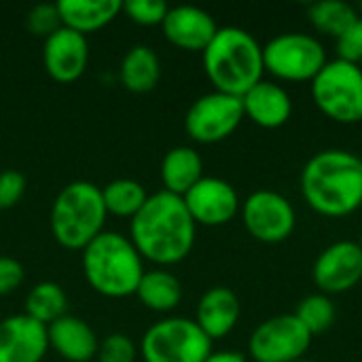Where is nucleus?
<instances>
[{
	"instance_id": "1",
	"label": "nucleus",
	"mask_w": 362,
	"mask_h": 362,
	"mask_svg": "<svg viewBox=\"0 0 362 362\" xmlns=\"http://www.w3.org/2000/svg\"><path fill=\"white\" fill-rule=\"evenodd\" d=\"M197 225L185 199L157 191L129 218V240L142 259L165 267L185 261L195 246Z\"/></svg>"
},
{
	"instance_id": "2",
	"label": "nucleus",
	"mask_w": 362,
	"mask_h": 362,
	"mask_svg": "<svg viewBox=\"0 0 362 362\" xmlns=\"http://www.w3.org/2000/svg\"><path fill=\"white\" fill-rule=\"evenodd\" d=\"M305 204L327 218H344L362 206V159L350 151L327 148L301 170Z\"/></svg>"
},
{
	"instance_id": "3",
	"label": "nucleus",
	"mask_w": 362,
	"mask_h": 362,
	"mask_svg": "<svg viewBox=\"0 0 362 362\" xmlns=\"http://www.w3.org/2000/svg\"><path fill=\"white\" fill-rule=\"evenodd\" d=\"M204 72L214 91L242 98L259 81H263V47L244 28H218L210 45L202 53Z\"/></svg>"
},
{
	"instance_id": "4",
	"label": "nucleus",
	"mask_w": 362,
	"mask_h": 362,
	"mask_svg": "<svg viewBox=\"0 0 362 362\" xmlns=\"http://www.w3.org/2000/svg\"><path fill=\"white\" fill-rule=\"evenodd\" d=\"M144 272V259L132 244L129 235L104 229L83 248L85 280L104 297L123 299L136 295Z\"/></svg>"
},
{
	"instance_id": "5",
	"label": "nucleus",
	"mask_w": 362,
	"mask_h": 362,
	"mask_svg": "<svg viewBox=\"0 0 362 362\" xmlns=\"http://www.w3.org/2000/svg\"><path fill=\"white\" fill-rule=\"evenodd\" d=\"M106 206L102 189L89 180L68 182L51 206V233L68 250H83L106 225Z\"/></svg>"
},
{
	"instance_id": "6",
	"label": "nucleus",
	"mask_w": 362,
	"mask_h": 362,
	"mask_svg": "<svg viewBox=\"0 0 362 362\" xmlns=\"http://www.w3.org/2000/svg\"><path fill=\"white\" fill-rule=\"evenodd\" d=\"M138 352L144 362H206L214 350L193 318L168 316L144 331Z\"/></svg>"
},
{
	"instance_id": "7",
	"label": "nucleus",
	"mask_w": 362,
	"mask_h": 362,
	"mask_svg": "<svg viewBox=\"0 0 362 362\" xmlns=\"http://www.w3.org/2000/svg\"><path fill=\"white\" fill-rule=\"evenodd\" d=\"M312 100L318 110L344 125L362 121V68L344 59H329L312 81Z\"/></svg>"
},
{
	"instance_id": "8",
	"label": "nucleus",
	"mask_w": 362,
	"mask_h": 362,
	"mask_svg": "<svg viewBox=\"0 0 362 362\" xmlns=\"http://www.w3.org/2000/svg\"><path fill=\"white\" fill-rule=\"evenodd\" d=\"M325 45L303 32H284L263 47V68L284 83H312L327 64Z\"/></svg>"
},
{
	"instance_id": "9",
	"label": "nucleus",
	"mask_w": 362,
	"mask_h": 362,
	"mask_svg": "<svg viewBox=\"0 0 362 362\" xmlns=\"http://www.w3.org/2000/svg\"><path fill=\"white\" fill-rule=\"evenodd\" d=\"M312 339L295 314H280L252 331L248 354L255 362H297L305 358Z\"/></svg>"
},
{
	"instance_id": "10",
	"label": "nucleus",
	"mask_w": 362,
	"mask_h": 362,
	"mask_svg": "<svg viewBox=\"0 0 362 362\" xmlns=\"http://www.w3.org/2000/svg\"><path fill=\"white\" fill-rule=\"evenodd\" d=\"M244 119L242 98L210 91L189 106L185 115V129L189 138L199 144H216L229 138Z\"/></svg>"
},
{
	"instance_id": "11",
	"label": "nucleus",
	"mask_w": 362,
	"mask_h": 362,
	"mask_svg": "<svg viewBox=\"0 0 362 362\" xmlns=\"http://www.w3.org/2000/svg\"><path fill=\"white\" fill-rule=\"evenodd\" d=\"M246 231L261 244H280L297 227V212L288 197L276 191H255L240 206Z\"/></svg>"
},
{
	"instance_id": "12",
	"label": "nucleus",
	"mask_w": 362,
	"mask_h": 362,
	"mask_svg": "<svg viewBox=\"0 0 362 362\" xmlns=\"http://www.w3.org/2000/svg\"><path fill=\"white\" fill-rule=\"evenodd\" d=\"M314 284L322 295H341L362 280V250L358 242L341 240L327 246L312 269Z\"/></svg>"
},
{
	"instance_id": "13",
	"label": "nucleus",
	"mask_w": 362,
	"mask_h": 362,
	"mask_svg": "<svg viewBox=\"0 0 362 362\" xmlns=\"http://www.w3.org/2000/svg\"><path fill=\"white\" fill-rule=\"evenodd\" d=\"M185 206L195 225L221 227L235 218L240 212V195L235 187L218 176H204L185 195Z\"/></svg>"
},
{
	"instance_id": "14",
	"label": "nucleus",
	"mask_w": 362,
	"mask_h": 362,
	"mask_svg": "<svg viewBox=\"0 0 362 362\" xmlns=\"http://www.w3.org/2000/svg\"><path fill=\"white\" fill-rule=\"evenodd\" d=\"M89 62L87 36L66 25L57 28L42 42V66L59 83H72L83 76Z\"/></svg>"
},
{
	"instance_id": "15",
	"label": "nucleus",
	"mask_w": 362,
	"mask_h": 362,
	"mask_svg": "<svg viewBox=\"0 0 362 362\" xmlns=\"http://www.w3.org/2000/svg\"><path fill=\"white\" fill-rule=\"evenodd\" d=\"M47 350V327L25 312L0 320V362H42Z\"/></svg>"
},
{
	"instance_id": "16",
	"label": "nucleus",
	"mask_w": 362,
	"mask_h": 362,
	"mask_svg": "<svg viewBox=\"0 0 362 362\" xmlns=\"http://www.w3.org/2000/svg\"><path fill=\"white\" fill-rule=\"evenodd\" d=\"M161 30L163 36L174 47L204 53V49L218 32V25L208 11L193 4H178V6H170L161 23Z\"/></svg>"
},
{
	"instance_id": "17",
	"label": "nucleus",
	"mask_w": 362,
	"mask_h": 362,
	"mask_svg": "<svg viewBox=\"0 0 362 362\" xmlns=\"http://www.w3.org/2000/svg\"><path fill=\"white\" fill-rule=\"evenodd\" d=\"M244 117L263 129H278L288 123L293 115V100L288 91L276 81H259L242 95Z\"/></svg>"
},
{
	"instance_id": "18",
	"label": "nucleus",
	"mask_w": 362,
	"mask_h": 362,
	"mask_svg": "<svg viewBox=\"0 0 362 362\" xmlns=\"http://www.w3.org/2000/svg\"><path fill=\"white\" fill-rule=\"evenodd\" d=\"M49 348H53L64 361L89 362L98 356L100 339L95 331L78 316L66 314L47 327Z\"/></svg>"
},
{
	"instance_id": "19",
	"label": "nucleus",
	"mask_w": 362,
	"mask_h": 362,
	"mask_svg": "<svg viewBox=\"0 0 362 362\" xmlns=\"http://www.w3.org/2000/svg\"><path fill=\"white\" fill-rule=\"evenodd\" d=\"M240 320V299L227 286L208 288L195 312V322L214 341L227 337Z\"/></svg>"
},
{
	"instance_id": "20",
	"label": "nucleus",
	"mask_w": 362,
	"mask_h": 362,
	"mask_svg": "<svg viewBox=\"0 0 362 362\" xmlns=\"http://www.w3.org/2000/svg\"><path fill=\"white\" fill-rule=\"evenodd\" d=\"M62 25L81 34L95 32L108 25L121 11V0H59L57 2Z\"/></svg>"
},
{
	"instance_id": "21",
	"label": "nucleus",
	"mask_w": 362,
	"mask_h": 362,
	"mask_svg": "<svg viewBox=\"0 0 362 362\" xmlns=\"http://www.w3.org/2000/svg\"><path fill=\"white\" fill-rule=\"evenodd\" d=\"M163 191L182 197L204 178V159L193 146H174L161 159Z\"/></svg>"
},
{
	"instance_id": "22",
	"label": "nucleus",
	"mask_w": 362,
	"mask_h": 362,
	"mask_svg": "<svg viewBox=\"0 0 362 362\" xmlns=\"http://www.w3.org/2000/svg\"><path fill=\"white\" fill-rule=\"evenodd\" d=\"M119 78L125 89L134 93L153 91L161 78V62L153 47L148 45H134L121 59Z\"/></svg>"
},
{
	"instance_id": "23",
	"label": "nucleus",
	"mask_w": 362,
	"mask_h": 362,
	"mask_svg": "<svg viewBox=\"0 0 362 362\" xmlns=\"http://www.w3.org/2000/svg\"><path fill=\"white\" fill-rule=\"evenodd\" d=\"M140 303L153 312L165 314L180 305L182 301V284L168 269H151L142 274V280L136 288Z\"/></svg>"
},
{
	"instance_id": "24",
	"label": "nucleus",
	"mask_w": 362,
	"mask_h": 362,
	"mask_svg": "<svg viewBox=\"0 0 362 362\" xmlns=\"http://www.w3.org/2000/svg\"><path fill=\"white\" fill-rule=\"evenodd\" d=\"M66 310H68L66 291L57 282H51V280L38 282L36 286L30 288L25 297V314L45 327L66 316L68 314Z\"/></svg>"
},
{
	"instance_id": "25",
	"label": "nucleus",
	"mask_w": 362,
	"mask_h": 362,
	"mask_svg": "<svg viewBox=\"0 0 362 362\" xmlns=\"http://www.w3.org/2000/svg\"><path fill=\"white\" fill-rule=\"evenodd\" d=\"M102 197L108 214L132 218L148 199V193L142 182L134 178H115L102 187Z\"/></svg>"
},
{
	"instance_id": "26",
	"label": "nucleus",
	"mask_w": 362,
	"mask_h": 362,
	"mask_svg": "<svg viewBox=\"0 0 362 362\" xmlns=\"http://www.w3.org/2000/svg\"><path fill=\"white\" fill-rule=\"evenodd\" d=\"M358 17L361 15H358L356 6L344 2V0H320V2L310 4V8H308L310 23L318 32L329 34L333 38L341 36Z\"/></svg>"
},
{
	"instance_id": "27",
	"label": "nucleus",
	"mask_w": 362,
	"mask_h": 362,
	"mask_svg": "<svg viewBox=\"0 0 362 362\" xmlns=\"http://www.w3.org/2000/svg\"><path fill=\"white\" fill-rule=\"evenodd\" d=\"M295 316L314 337V335H320L331 329V325L335 322V305L329 295L314 293L299 301Z\"/></svg>"
},
{
	"instance_id": "28",
	"label": "nucleus",
	"mask_w": 362,
	"mask_h": 362,
	"mask_svg": "<svg viewBox=\"0 0 362 362\" xmlns=\"http://www.w3.org/2000/svg\"><path fill=\"white\" fill-rule=\"evenodd\" d=\"M138 348L125 333H110L100 341L98 362H136Z\"/></svg>"
},
{
	"instance_id": "29",
	"label": "nucleus",
	"mask_w": 362,
	"mask_h": 362,
	"mask_svg": "<svg viewBox=\"0 0 362 362\" xmlns=\"http://www.w3.org/2000/svg\"><path fill=\"white\" fill-rule=\"evenodd\" d=\"M25 28L36 34V36H42L47 38L49 34H53L57 28H62V19H59V11H57V2H40V4H34L30 11H28V17H25Z\"/></svg>"
},
{
	"instance_id": "30",
	"label": "nucleus",
	"mask_w": 362,
	"mask_h": 362,
	"mask_svg": "<svg viewBox=\"0 0 362 362\" xmlns=\"http://www.w3.org/2000/svg\"><path fill=\"white\" fill-rule=\"evenodd\" d=\"M125 15L142 25H161L170 6L163 0H127L123 2Z\"/></svg>"
},
{
	"instance_id": "31",
	"label": "nucleus",
	"mask_w": 362,
	"mask_h": 362,
	"mask_svg": "<svg viewBox=\"0 0 362 362\" xmlns=\"http://www.w3.org/2000/svg\"><path fill=\"white\" fill-rule=\"evenodd\" d=\"M337 42V59L350 62L361 66L362 62V17H358L341 36L335 38Z\"/></svg>"
},
{
	"instance_id": "32",
	"label": "nucleus",
	"mask_w": 362,
	"mask_h": 362,
	"mask_svg": "<svg viewBox=\"0 0 362 362\" xmlns=\"http://www.w3.org/2000/svg\"><path fill=\"white\" fill-rule=\"evenodd\" d=\"M25 193V176L17 170L0 172V210L13 208Z\"/></svg>"
},
{
	"instance_id": "33",
	"label": "nucleus",
	"mask_w": 362,
	"mask_h": 362,
	"mask_svg": "<svg viewBox=\"0 0 362 362\" xmlns=\"http://www.w3.org/2000/svg\"><path fill=\"white\" fill-rule=\"evenodd\" d=\"M23 278H25L23 265L13 257L0 255V297L11 295L15 288H19Z\"/></svg>"
},
{
	"instance_id": "34",
	"label": "nucleus",
	"mask_w": 362,
	"mask_h": 362,
	"mask_svg": "<svg viewBox=\"0 0 362 362\" xmlns=\"http://www.w3.org/2000/svg\"><path fill=\"white\" fill-rule=\"evenodd\" d=\"M206 362H248L244 354L233 352V350H221V352H212Z\"/></svg>"
},
{
	"instance_id": "35",
	"label": "nucleus",
	"mask_w": 362,
	"mask_h": 362,
	"mask_svg": "<svg viewBox=\"0 0 362 362\" xmlns=\"http://www.w3.org/2000/svg\"><path fill=\"white\" fill-rule=\"evenodd\" d=\"M356 11H358V15H361V17H362V2H361V4H358V6H356Z\"/></svg>"
},
{
	"instance_id": "36",
	"label": "nucleus",
	"mask_w": 362,
	"mask_h": 362,
	"mask_svg": "<svg viewBox=\"0 0 362 362\" xmlns=\"http://www.w3.org/2000/svg\"><path fill=\"white\" fill-rule=\"evenodd\" d=\"M297 362H316V361H308V358H301V361H297Z\"/></svg>"
},
{
	"instance_id": "37",
	"label": "nucleus",
	"mask_w": 362,
	"mask_h": 362,
	"mask_svg": "<svg viewBox=\"0 0 362 362\" xmlns=\"http://www.w3.org/2000/svg\"><path fill=\"white\" fill-rule=\"evenodd\" d=\"M358 246H361V250H362V235H361V242H358Z\"/></svg>"
}]
</instances>
